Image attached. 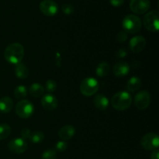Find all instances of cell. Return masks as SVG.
I'll use <instances>...</instances> for the list:
<instances>
[{"mask_svg": "<svg viewBox=\"0 0 159 159\" xmlns=\"http://www.w3.org/2000/svg\"><path fill=\"white\" fill-rule=\"evenodd\" d=\"M24 57V48L20 43H12L6 47L4 57L6 61L12 65L20 63Z\"/></svg>", "mask_w": 159, "mask_h": 159, "instance_id": "obj_1", "label": "cell"}, {"mask_svg": "<svg viewBox=\"0 0 159 159\" xmlns=\"http://www.w3.org/2000/svg\"><path fill=\"white\" fill-rule=\"evenodd\" d=\"M132 103V97L128 92L120 91L111 98V105L118 111H124L130 108Z\"/></svg>", "mask_w": 159, "mask_h": 159, "instance_id": "obj_2", "label": "cell"}, {"mask_svg": "<svg viewBox=\"0 0 159 159\" xmlns=\"http://www.w3.org/2000/svg\"><path fill=\"white\" fill-rule=\"evenodd\" d=\"M122 26L125 32H127V34H134L141 30L142 23L141 20L138 16L129 14L123 19Z\"/></svg>", "mask_w": 159, "mask_h": 159, "instance_id": "obj_3", "label": "cell"}, {"mask_svg": "<svg viewBox=\"0 0 159 159\" xmlns=\"http://www.w3.org/2000/svg\"><path fill=\"white\" fill-rule=\"evenodd\" d=\"M81 93L85 96H91L99 90V82L95 78H85L82 81L79 87Z\"/></svg>", "mask_w": 159, "mask_h": 159, "instance_id": "obj_4", "label": "cell"}, {"mask_svg": "<svg viewBox=\"0 0 159 159\" xmlns=\"http://www.w3.org/2000/svg\"><path fill=\"white\" fill-rule=\"evenodd\" d=\"M144 26L148 31L157 33L159 29V12L158 10H152L144 16Z\"/></svg>", "mask_w": 159, "mask_h": 159, "instance_id": "obj_5", "label": "cell"}, {"mask_svg": "<svg viewBox=\"0 0 159 159\" xmlns=\"http://www.w3.org/2000/svg\"><path fill=\"white\" fill-rule=\"evenodd\" d=\"M34 104L27 99H22L16 106V113L19 117L23 119L30 118L34 114Z\"/></svg>", "mask_w": 159, "mask_h": 159, "instance_id": "obj_6", "label": "cell"}, {"mask_svg": "<svg viewBox=\"0 0 159 159\" xmlns=\"http://www.w3.org/2000/svg\"><path fill=\"white\" fill-rule=\"evenodd\" d=\"M140 144L144 150L154 151L158 149L159 146L158 135L155 133L146 134L141 138Z\"/></svg>", "mask_w": 159, "mask_h": 159, "instance_id": "obj_7", "label": "cell"}, {"mask_svg": "<svg viewBox=\"0 0 159 159\" xmlns=\"http://www.w3.org/2000/svg\"><path fill=\"white\" fill-rule=\"evenodd\" d=\"M151 103V95L148 91L142 90L136 94L134 97V105L138 110H144Z\"/></svg>", "mask_w": 159, "mask_h": 159, "instance_id": "obj_8", "label": "cell"}, {"mask_svg": "<svg viewBox=\"0 0 159 159\" xmlns=\"http://www.w3.org/2000/svg\"><path fill=\"white\" fill-rule=\"evenodd\" d=\"M151 2L149 0H130V9L137 15L144 14L150 9Z\"/></svg>", "mask_w": 159, "mask_h": 159, "instance_id": "obj_9", "label": "cell"}, {"mask_svg": "<svg viewBox=\"0 0 159 159\" xmlns=\"http://www.w3.org/2000/svg\"><path fill=\"white\" fill-rule=\"evenodd\" d=\"M40 10L47 16H54L58 12L57 4L53 0H43L40 3Z\"/></svg>", "mask_w": 159, "mask_h": 159, "instance_id": "obj_10", "label": "cell"}, {"mask_svg": "<svg viewBox=\"0 0 159 159\" xmlns=\"http://www.w3.org/2000/svg\"><path fill=\"white\" fill-rule=\"evenodd\" d=\"M8 148L9 151L16 154L24 153L28 148V144L26 140L22 138H14L8 144Z\"/></svg>", "mask_w": 159, "mask_h": 159, "instance_id": "obj_11", "label": "cell"}, {"mask_svg": "<svg viewBox=\"0 0 159 159\" xmlns=\"http://www.w3.org/2000/svg\"><path fill=\"white\" fill-rule=\"evenodd\" d=\"M146 40L143 36L138 35L132 37L129 43V48L134 53H140L145 48Z\"/></svg>", "mask_w": 159, "mask_h": 159, "instance_id": "obj_12", "label": "cell"}, {"mask_svg": "<svg viewBox=\"0 0 159 159\" xmlns=\"http://www.w3.org/2000/svg\"><path fill=\"white\" fill-rule=\"evenodd\" d=\"M57 99L56 96L51 93H48L44 95L41 99V105L45 110L48 111H53L57 107Z\"/></svg>", "mask_w": 159, "mask_h": 159, "instance_id": "obj_13", "label": "cell"}, {"mask_svg": "<svg viewBox=\"0 0 159 159\" xmlns=\"http://www.w3.org/2000/svg\"><path fill=\"white\" fill-rule=\"evenodd\" d=\"M130 65L125 61H119L114 65L113 72L117 77H124L130 72Z\"/></svg>", "mask_w": 159, "mask_h": 159, "instance_id": "obj_14", "label": "cell"}, {"mask_svg": "<svg viewBox=\"0 0 159 159\" xmlns=\"http://www.w3.org/2000/svg\"><path fill=\"white\" fill-rule=\"evenodd\" d=\"M58 137L62 141H68L74 137L75 134V128L71 125L63 126L58 130Z\"/></svg>", "mask_w": 159, "mask_h": 159, "instance_id": "obj_15", "label": "cell"}, {"mask_svg": "<svg viewBox=\"0 0 159 159\" xmlns=\"http://www.w3.org/2000/svg\"><path fill=\"white\" fill-rule=\"evenodd\" d=\"M93 103L96 109L101 110V111H103L108 108L109 99L105 95L97 94L93 99Z\"/></svg>", "mask_w": 159, "mask_h": 159, "instance_id": "obj_16", "label": "cell"}, {"mask_svg": "<svg viewBox=\"0 0 159 159\" xmlns=\"http://www.w3.org/2000/svg\"><path fill=\"white\" fill-rule=\"evenodd\" d=\"M13 107V101L9 96H3L0 99V112L8 113Z\"/></svg>", "mask_w": 159, "mask_h": 159, "instance_id": "obj_17", "label": "cell"}, {"mask_svg": "<svg viewBox=\"0 0 159 159\" xmlns=\"http://www.w3.org/2000/svg\"><path fill=\"white\" fill-rule=\"evenodd\" d=\"M141 80L137 76H133L129 79L127 83V89L130 93H134L138 91L141 86Z\"/></svg>", "mask_w": 159, "mask_h": 159, "instance_id": "obj_18", "label": "cell"}, {"mask_svg": "<svg viewBox=\"0 0 159 159\" xmlns=\"http://www.w3.org/2000/svg\"><path fill=\"white\" fill-rule=\"evenodd\" d=\"M15 75L19 79H26L29 75V70H28L26 65L22 62L16 65Z\"/></svg>", "mask_w": 159, "mask_h": 159, "instance_id": "obj_19", "label": "cell"}, {"mask_svg": "<svg viewBox=\"0 0 159 159\" xmlns=\"http://www.w3.org/2000/svg\"><path fill=\"white\" fill-rule=\"evenodd\" d=\"M110 66L107 61H102L97 65L96 68V74L99 77H106L110 72Z\"/></svg>", "mask_w": 159, "mask_h": 159, "instance_id": "obj_20", "label": "cell"}, {"mask_svg": "<svg viewBox=\"0 0 159 159\" xmlns=\"http://www.w3.org/2000/svg\"><path fill=\"white\" fill-rule=\"evenodd\" d=\"M30 94L35 98H39L44 93V88L39 83H33L30 87Z\"/></svg>", "mask_w": 159, "mask_h": 159, "instance_id": "obj_21", "label": "cell"}, {"mask_svg": "<svg viewBox=\"0 0 159 159\" xmlns=\"http://www.w3.org/2000/svg\"><path fill=\"white\" fill-rule=\"evenodd\" d=\"M27 96V89L25 85H20L14 89V96L16 99H23Z\"/></svg>", "mask_w": 159, "mask_h": 159, "instance_id": "obj_22", "label": "cell"}, {"mask_svg": "<svg viewBox=\"0 0 159 159\" xmlns=\"http://www.w3.org/2000/svg\"><path fill=\"white\" fill-rule=\"evenodd\" d=\"M11 133L10 126L7 124H0V141L7 138Z\"/></svg>", "mask_w": 159, "mask_h": 159, "instance_id": "obj_23", "label": "cell"}, {"mask_svg": "<svg viewBox=\"0 0 159 159\" xmlns=\"http://www.w3.org/2000/svg\"><path fill=\"white\" fill-rule=\"evenodd\" d=\"M44 134L41 131H36L34 133L31 134V136L30 138V140L34 144H39L42 142L44 139Z\"/></svg>", "mask_w": 159, "mask_h": 159, "instance_id": "obj_24", "label": "cell"}, {"mask_svg": "<svg viewBox=\"0 0 159 159\" xmlns=\"http://www.w3.org/2000/svg\"><path fill=\"white\" fill-rule=\"evenodd\" d=\"M57 152L54 149H48L42 155L41 159H57Z\"/></svg>", "mask_w": 159, "mask_h": 159, "instance_id": "obj_25", "label": "cell"}, {"mask_svg": "<svg viewBox=\"0 0 159 159\" xmlns=\"http://www.w3.org/2000/svg\"><path fill=\"white\" fill-rule=\"evenodd\" d=\"M46 89L49 93H54L56 89H57V83L54 80L52 79H49L46 82Z\"/></svg>", "mask_w": 159, "mask_h": 159, "instance_id": "obj_26", "label": "cell"}, {"mask_svg": "<svg viewBox=\"0 0 159 159\" xmlns=\"http://www.w3.org/2000/svg\"><path fill=\"white\" fill-rule=\"evenodd\" d=\"M61 10L66 15H71L74 12V6L69 3H65V4L62 5L61 6Z\"/></svg>", "mask_w": 159, "mask_h": 159, "instance_id": "obj_27", "label": "cell"}, {"mask_svg": "<svg viewBox=\"0 0 159 159\" xmlns=\"http://www.w3.org/2000/svg\"><path fill=\"white\" fill-rule=\"evenodd\" d=\"M68 148V144L65 141H57L55 145V151H57L59 152H65Z\"/></svg>", "mask_w": 159, "mask_h": 159, "instance_id": "obj_28", "label": "cell"}, {"mask_svg": "<svg viewBox=\"0 0 159 159\" xmlns=\"http://www.w3.org/2000/svg\"><path fill=\"white\" fill-rule=\"evenodd\" d=\"M127 33L124 30L120 31L117 35V41L119 43H124L127 40Z\"/></svg>", "mask_w": 159, "mask_h": 159, "instance_id": "obj_29", "label": "cell"}, {"mask_svg": "<svg viewBox=\"0 0 159 159\" xmlns=\"http://www.w3.org/2000/svg\"><path fill=\"white\" fill-rule=\"evenodd\" d=\"M127 50H126L125 48H120V49L116 51V54H115V56H116V58L121 59L125 57L126 56H127Z\"/></svg>", "mask_w": 159, "mask_h": 159, "instance_id": "obj_30", "label": "cell"}, {"mask_svg": "<svg viewBox=\"0 0 159 159\" xmlns=\"http://www.w3.org/2000/svg\"><path fill=\"white\" fill-rule=\"evenodd\" d=\"M31 134L32 133H31V131L30 129L24 128L21 130V133H20V134H21L22 138H23L24 140H26V139H30V136H31Z\"/></svg>", "mask_w": 159, "mask_h": 159, "instance_id": "obj_31", "label": "cell"}, {"mask_svg": "<svg viewBox=\"0 0 159 159\" xmlns=\"http://www.w3.org/2000/svg\"><path fill=\"white\" fill-rule=\"evenodd\" d=\"M110 2L114 7H119L124 4V0H110Z\"/></svg>", "mask_w": 159, "mask_h": 159, "instance_id": "obj_32", "label": "cell"}, {"mask_svg": "<svg viewBox=\"0 0 159 159\" xmlns=\"http://www.w3.org/2000/svg\"><path fill=\"white\" fill-rule=\"evenodd\" d=\"M151 159H159V151L158 149L152 151V153L151 154Z\"/></svg>", "mask_w": 159, "mask_h": 159, "instance_id": "obj_33", "label": "cell"}]
</instances>
